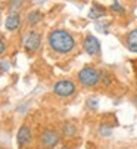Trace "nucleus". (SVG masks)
<instances>
[{
  "label": "nucleus",
  "mask_w": 137,
  "mask_h": 149,
  "mask_svg": "<svg viewBox=\"0 0 137 149\" xmlns=\"http://www.w3.org/2000/svg\"><path fill=\"white\" fill-rule=\"evenodd\" d=\"M83 47H84L86 53H88L90 56H95L100 52V43L95 36H87L83 41Z\"/></svg>",
  "instance_id": "obj_5"
},
{
  "label": "nucleus",
  "mask_w": 137,
  "mask_h": 149,
  "mask_svg": "<svg viewBox=\"0 0 137 149\" xmlns=\"http://www.w3.org/2000/svg\"><path fill=\"white\" fill-rule=\"evenodd\" d=\"M75 132H77V127H75L74 124H71V123H66V124L62 125V133H63V136H66V137L74 136Z\"/></svg>",
  "instance_id": "obj_11"
},
{
  "label": "nucleus",
  "mask_w": 137,
  "mask_h": 149,
  "mask_svg": "<svg viewBox=\"0 0 137 149\" xmlns=\"http://www.w3.org/2000/svg\"><path fill=\"white\" fill-rule=\"evenodd\" d=\"M5 49H6V45H5V41L2 40V43H0V52L3 53V52H5Z\"/></svg>",
  "instance_id": "obj_17"
},
{
  "label": "nucleus",
  "mask_w": 137,
  "mask_h": 149,
  "mask_svg": "<svg viewBox=\"0 0 137 149\" xmlns=\"http://www.w3.org/2000/svg\"><path fill=\"white\" fill-rule=\"evenodd\" d=\"M100 74L97 70H95L93 67H84L80 72H78V81L86 87H93L99 83Z\"/></svg>",
  "instance_id": "obj_2"
},
{
  "label": "nucleus",
  "mask_w": 137,
  "mask_h": 149,
  "mask_svg": "<svg viewBox=\"0 0 137 149\" xmlns=\"http://www.w3.org/2000/svg\"><path fill=\"white\" fill-rule=\"evenodd\" d=\"M53 92L61 97H68L75 92V84L71 80H61L53 86Z\"/></svg>",
  "instance_id": "obj_3"
},
{
  "label": "nucleus",
  "mask_w": 137,
  "mask_h": 149,
  "mask_svg": "<svg viewBox=\"0 0 137 149\" xmlns=\"http://www.w3.org/2000/svg\"><path fill=\"white\" fill-rule=\"evenodd\" d=\"M31 130L28 129L27 125H22L21 129L18 130V134H16V140H18V145L21 148H24V146H28L31 143Z\"/></svg>",
  "instance_id": "obj_6"
},
{
  "label": "nucleus",
  "mask_w": 137,
  "mask_h": 149,
  "mask_svg": "<svg viewBox=\"0 0 137 149\" xmlns=\"http://www.w3.org/2000/svg\"><path fill=\"white\" fill-rule=\"evenodd\" d=\"M87 103H88V106H91V108H96V106H97V99L96 97H90L87 100Z\"/></svg>",
  "instance_id": "obj_15"
},
{
  "label": "nucleus",
  "mask_w": 137,
  "mask_h": 149,
  "mask_svg": "<svg viewBox=\"0 0 137 149\" xmlns=\"http://www.w3.org/2000/svg\"><path fill=\"white\" fill-rule=\"evenodd\" d=\"M40 143L44 146V148H53L55 145L59 143V134L52 130V129H47L44 130L40 136Z\"/></svg>",
  "instance_id": "obj_4"
},
{
  "label": "nucleus",
  "mask_w": 137,
  "mask_h": 149,
  "mask_svg": "<svg viewBox=\"0 0 137 149\" xmlns=\"http://www.w3.org/2000/svg\"><path fill=\"white\" fill-rule=\"evenodd\" d=\"M99 130H100V133H102V134H105V136H109V134H111V127H109V125L102 124V125L99 127Z\"/></svg>",
  "instance_id": "obj_13"
},
{
  "label": "nucleus",
  "mask_w": 137,
  "mask_h": 149,
  "mask_svg": "<svg viewBox=\"0 0 137 149\" xmlns=\"http://www.w3.org/2000/svg\"><path fill=\"white\" fill-rule=\"evenodd\" d=\"M112 9H113V10H117V12H120V13H124V8H122V6H121L118 2H117V0L112 3Z\"/></svg>",
  "instance_id": "obj_14"
},
{
  "label": "nucleus",
  "mask_w": 137,
  "mask_h": 149,
  "mask_svg": "<svg viewBox=\"0 0 137 149\" xmlns=\"http://www.w3.org/2000/svg\"><path fill=\"white\" fill-rule=\"evenodd\" d=\"M49 46L58 53H70L75 47L74 37L65 30H55L47 37Z\"/></svg>",
  "instance_id": "obj_1"
},
{
  "label": "nucleus",
  "mask_w": 137,
  "mask_h": 149,
  "mask_svg": "<svg viewBox=\"0 0 137 149\" xmlns=\"http://www.w3.org/2000/svg\"><path fill=\"white\" fill-rule=\"evenodd\" d=\"M19 24H21V18H19V15H18L16 12L9 13L8 18H6V21H5V27H6V30H9V31L16 30V28L19 27Z\"/></svg>",
  "instance_id": "obj_8"
},
{
  "label": "nucleus",
  "mask_w": 137,
  "mask_h": 149,
  "mask_svg": "<svg viewBox=\"0 0 137 149\" xmlns=\"http://www.w3.org/2000/svg\"><path fill=\"white\" fill-rule=\"evenodd\" d=\"M61 149H70V148H66V146H63V148H61Z\"/></svg>",
  "instance_id": "obj_18"
},
{
  "label": "nucleus",
  "mask_w": 137,
  "mask_h": 149,
  "mask_svg": "<svg viewBox=\"0 0 137 149\" xmlns=\"http://www.w3.org/2000/svg\"><path fill=\"white\" fill-rule=\"evenodd\" d=\"M103 15H105V8L97 5V3H95L93 6H91V9L88 12V18H91V19H97V18H100Z\"/></svg>",
  "instance_id": "obj_10"
},
{
  "label": "nucleus",
  "mask_w": 137,
  "mask_h": 149,
  "mask_svg": "<svg viewBox=\"0 0 137 149\" xmlns=\"http://www.w3.org/2000/svg\"><path fill=\"white\" fill-rule=\"evenodd\" d=\"M136 105H137V97H136Z\"/></svg>",
  "instance_id": "obj_19"
},
{
  "label": "nucleus",
  "mask_w": 137,
  "mask_h": 149,
  "mask_svg": "<svg viewBox=\"0 0 137 149\" xmlns=\"http://www.w3.org/2000/svg\"><path fill=\"white\" fill-rule=\"evenodd\" d=\"M6 70H9V63L3 59V61H2V71H6Z\"/></svg>",
  "instance_id": "obj_16"
},
{
  "label": "nucleus",
  "mask_w": 137,
  "mask_h": 149,
  "mask_svg": "<svg viewBox=\"0 0 137 149\" xmlns=\"http://www.w3.org/2000/svg\"><path fill=\"white\" fill-rule=\"evenodd\" d=\"M40 18H41V15H40V12H38V10H33V12H30V13L27 15V21H28V24H33V25L38 22Z\"/></svg>",
  "instance_id": "obj_12"
},
{
  "label": "nucleus",
  "mask_w": 137,
  "mask_h": 149,
  "mask_svg": "<svg viewBox=\"0 0 137 149\" xmlns=\"http://www.w3.org/2000/svg\"><path fill=\"white\" fill-rule=\"evenodd\" d=\"M127 47L131 52H137V28L128 33L127 36Z\"/></svg>",
  "instance_id": "obj_9"
},
{
  "label": "nucleus",
  "mask_w": 137,
  "mask_h": 149,
  "mask_svg": "<svg viewBox=\"0 0 137 149\" xmlns=\"http://www.w3.org/2000/svg\"><path fill=\"white\" fill-rule=\"evenodd\" d=\"M24 45L28 50H37L40 47V36L35 33V31H31L27 37H25V41Z\"/></svg>",
  "instance_id": "obj_7"
}]
</instances>
